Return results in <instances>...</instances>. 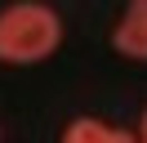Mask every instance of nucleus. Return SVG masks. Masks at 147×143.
Listing matches in <instances>:
<instances>
[{
    "label": "nucleus",
    "instance_id": "nucleus-1",
    "mask_svg": "<svg viewBox=\"0 0 147 143\" xmlns=\"http://www.w3.org/2000/svg\"><path fill=\"white\" fill-rule=\"evenodd\" d=\"M63 18L49 5H9L0 14V58L5 63H36L58 49Z\"/></svg>",
    "mask_w": 147,
    "mask_h": 143
},
{
    "label": "nucleus",
    "instance_id": "nucleus-2",
    "mask_svg": "<svg viewBox=\"0 0 147 143\" xmlns=\"http://www.w3.org/2000/svg\"><path fill=\"white\" fill-rule=\"evenodd\" d=\"M125 58H147V0H129L125 18L116 22V36H111Z\"/></svg>",
    "mask_w": 147,
    "mask_h": 143
},
{
    "label": "nucleus",
    "instance_id": "nucleus-3",
    "mask_svg": "<svg viewBox=\"0 0 147 143\" xmlns=\"http://www.w3.org/2000/svg\"><path fill=\"white\" fill-rule=\"evenodd\" d=\"M63 143H143V139H134L129 130H111V125L94 121V116H80V121L67 125Z\"/></svg>",
    "mask_w": 147,
    "mask_h": 143
},
{
    "label": "nucleus",
    "instance_id": "nucleus-4",
    "mask_svg": "<svg viewBox=\"0 0 147 143\" xmlns=\"http://www.w3.org/2000/svg\"><path fill=\"white\" fill-rule=\"evenodd\" d=\"M143 143H147V112H143Z\"/></svg>",
    "mask_w": 147,
    "mask_h": 143
}]
</instances>
